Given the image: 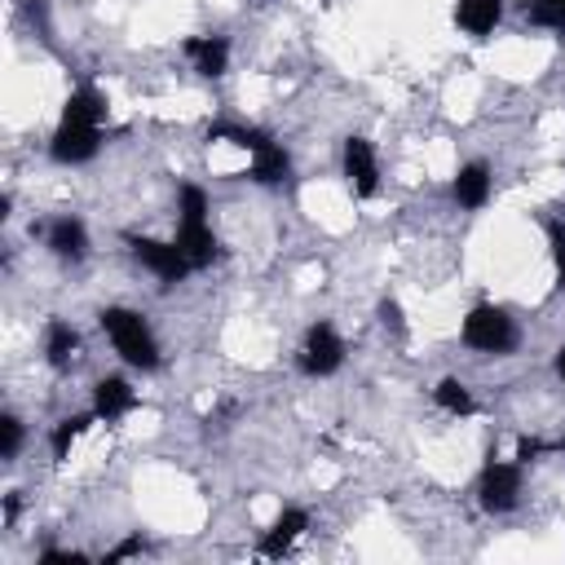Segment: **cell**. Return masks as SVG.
I'll use <instances>...</instances> for the list:
<instances>
[{"label": "cell", "instance_id": "obj_1", "mask_svg": "<svg viewBox=\"0 0 565 565\" xmlns=\"http://www.w3.org/2000/svg\"><path fill=\"white\" fill-rule=\"evenodd\" d=\"M102 124H106V102L97 88H71L66 102H62V119L49 137V154L53 163L62 168H75V163H88L97 150H102Z\"/></svg>", "mask_w": 565, "mask_h": 565}, {"label": "cell", "instance_id": "obj_2", "mask_svg": "<svg viewBox=\"0 0 565 565\" xmlns=\"http://www.w3.org/2000/svg\"><path fill=\"white\" fill-rule=\"evenodd\" d=\"M97 322H102L106 340L115 344V353H119V358H124L132 371L150 375V371H159V366H163L159 340H154L150 322H146L137 309H128V305H106V309L97 313Z\"/></svg>", "mask_w": 565, "mask_h": 565}, {"label": "cell", "instance_id": "obj_3", "mask_svg": "<svg viewBox=\"0 0 565 565\" xmlns=\"http://www.w3.org/2000/svg\"><path fill=\"white\" fill-rule=\"evenodd\" d=\"M459 340L472 349V353H490V358H503L521 344V331H516V318L503 309V305H472L459 322Z\"/></svg>", "mask_w": 565, "mask_h": 565}, {"label": "cell", "instance_id": "obj_4", "mask_svg": "<svg viewBox=\"0 0 565 565\" xmlns=\"http://www.w3.org/2000/svg\"><path fill=\"white\" fill-rule=\"evenodd\" d=\"M521 486H525V463L516 459H490L477 477V503L490 516H508L521 503Z\"/></svg>", "mask_w": 565, "mask_h": 565}, {"label": "cell", "instance_id": "obj_5", "mask_svg": "<svg viewBox=\"0 0 565 565\" xmlns=\"http://www.w3.org/2000/svg\"><path fill=\"white\" fill-rule=\"evenodd\" d=\"M296 366H300V375H309V380L335 375V371L344 366V340H340V331H335L331 322H313V327L305 331L300 349H296Z\"/></svg>", "mask_w": 565, "mask_h": 565}, {"label": "cell", "instance_id": "obj_6", "mask_svg": "<svg viewBox=\"0 0 565 565\" xmlns=\"http://www.w3.org/2000/svg\"><path fill=\"white\" fill-rule=\"evenodd\" d=\"M128 252H132V260H137V265H146L163 287H172V282H181V278H190V274H194V269H190V260L181 256L177 238H172V243H163V238H150V234H128Z\"/></svg>", "mask_w": 565, "mask_h": 565}, {"label": "cell", "instance_id": "obj_7", "mask_svg": "<svg viewBox=\"0 0 565 565\" xmlns=\"http://www.w3.org/2000/svg\"><path fill=\"white\" fill-rule=\"evenodd\" d=\"M340 172H344V185H349L353 199H375L380 194V154L366 137H344Z\"/></svg>", "mask_w": 565, "mask_h": 565}, {"label": "cell", "instance_id": "obj_8", "mask_svg": "<svg viewBox=\"0 0 565 565\" xmlns=\"http://www.w3.org/2000/svg\"><path fill=\"white\" fill-rule=\"evenodd\" d=\"M40 238H44V247L57 256V260H66V265H79L84 256H88V225L79 221V216H71V212H62V216H53L44 230H40Z\"/></svg>", "mask_w": 565, "mask_h": 565}, {"label": "cell", "instance_id": "obj_9", "mask_svg": "<svg viewBox=\"0 0 565 565\" xmlns=\"http://www.w3.org/2000/svg\"><path fill=\"white\" fill-rule=\"evenodd\" d=\"M490 194H494V172H490V163H481V159L463 163V168L455 172V181H450V199H455L463 212H481V207L490 203Z\"/></svg>", "mask_w": 565, "mask_h": 565}, {"label": "cell", "instance_id": "obj_10", "mask_svg": "<svg viewBox=\"0 0 565 565\" xmlns=\"http://www.w3.org/2000/svg\"><path fill=\"white\" fill-rule=\"evenodd\" d=\"M181 53L190 57V66L203 79H221L230 71V40L225 35H185L181 40Z\"/></svg>", "mask_w": 565, "mask_h": 565}, {"label": "cell", "instance_id": "obj_11", "mask_svg": "<svg viewBox=\"0 0 565 565\" xmlns=\"http://www.w3.org/2000/svg\"><path fill=\"white\" fill-rule=\"evenodd\" d=\"M305 530H309V512H305V508H296V503L278 508V516H274L269 530L260 534V556H287Z\"/></svg>", "mask_w": 565, "mask_h": 565}, {"label": "cell", "instance_id": "obj_12", "mask_svg": "<svg viewBox=\"0 0 565 565\" xmlns=\"http://www.w3.org/2000/svg\"><path fill=\"white\" fill-rule=\"evenodd\" d=\"M40 353H44V362L53 371H71L79 362V331L66 318H49L44 335H40Z\"/></svg>", "mask_w": 565, "mask_h": 565}, {"label": "cell", "instance_id": "obj_13", "mask_svg": "<svg viewBox=\"0 0 565 565\" xmlns=\"http://www.w3.org/2000/svg\"><path fill=\"white\" fill-rule=\"evenodd\" d=\"M132 406H137V388H132L124 375H102V380L93 384V415H97L102 424L124 419Z\"/></svg>", "mask_w": 565, "mask_h": 565}, {"label": "cell", "instance_id": "obj_14", "mask_svg": "<svg viewBox=\"0 0 565 565\" xmlns=\"http://www.w3.org/2000/svg\"><path fill=\"white\" fill-rule=\"evenodd\" d=\"M177 247L181 256L190 260V269H207L216 260V234H212V221H177Z\"/></svg>", "mask_w": 565, "mask_h": 565}, {"label": "cell", "instance_id": "obj_15", "mask_svg": "<svg viewBox=\"0 0 565 565\" xmlns=\"http://www.w3.org/2000/svg\"><path fill=\"white\" fill-rule=\"evenodd\" d=\"M503 22V0H455V26L472 40H490Z\"/></svg>", "mask_w": 565, "mask_h": 565}, {"label": "cell", "instance_id": "obj_16", "mask_svg": "<svg viewBox=\"0 0 565 565\" xmlns=\"http://www.w3.org/2000/svg\"><path fill=\"white\" fill-rule=\"evenodd\" d=\"M247 177H252L256 185H282V181L291 177V154L269 137L260 150H252V168H247Z\"/></svg>", "mask_w": 565, "mask_h": 565}, {"label": "cell", "instance_id": "obj_17", "mask_svg": "<svg viewBox=\"0 0 565 565\" xmlns=\"http://www.w3.org/2000/svg\"><path fill=\"white\" fill-rule=\"evenodd\" d=\"M93 424H97L93 406H88V411H79V415H62V419L53 424V433H49V450H53V459H71L75 441H79V437H84Z\"/></svg>", "mask_w": 565, "mask_h": 565}, {"label": "cell", "instance_id": "obj_18", "mask_svg": "<svg viewBox=\"0 0 565 565\" xmlns=\"http://www.w3.org/2000/svg\"><path fill=\"white\" fill-rule=\"evenodd\" d=\"M433 402H437V411H446V415H455V419H468V415L477 411L472 388H468L463 380H455V375H446V380L433 384Z\"/></svg>", "mask_w": 565, "mask_h": 565}, {"label": "cell", "instance_id": "obj_19", "mask_svg": "<svg viewBox=\"0 0 565 565\" xmlns=\"http://www.w3.org/2000/svg\"><path fill=\"white\" fill-rule=\"evenodd\" d=\"M207 212H212V203H207L203 185H194V181L177 185V221H207Z\"/></svg>", "mask_w": 565, "mask_h": 565}, {"label": "cell", "instance_id": "obj_20", "mask_svg": "<svg viewBox=\"0 0 565 565\" xmlns=\"http://www.w3.org/2000/svg\"><path fill=\"white\" fill-rule=\"evenodd\" d=\"M525 18L543 31H565V0H525Z\"/></svg>", "mask_w": 565, "mask_h": 565}, {"label": "cell", "instance_id": "obj_21", "mask_svg": "<svg viewBox=\"0 0 565 565\" xmlns=\"http://www.w3.org/2000/svg\"><path fill=\"white\" fill-rule=\"evenodd\" d=\"M22 441H26L22 419H18V415H0V459H18Z\"/></svg>", "mask_w": 565, "mask_h": 565}, {"label": "cell", "instance_id": "obj_22", "mask_svg": "<svg viewBox=\"0 0 565 565\" xmlns=\"http://www.w3.org/2000/svg\"><path fill=\"white\" fill-rule=\"evenodd\" d=\"M547 256L556 269V287H565V221H547Z\"/></svg>", "mask_w": 565, "mask_h": 565}, {"label": "cell", "instance_id": "obj_23", "mask_svg": "<svg viewBox=\"0 0 565 565\" xmlns=\"http://www.w3.org/2000/svg\"><path fill=\"white\" fill-rule=\"evenodd\" d=\"M375 313H380V327L384 331H393V335H406L411 327H406V309L393 300V296H384L380 305H375Z\"/></svg>", "mask_w": 565, "mask_h": 565}, {"label": "cell", "instance_id": "obj_24", "mask_svg": "<svg viewBox=\"0 0 565 565\" xmlns=\"http://www.w3.org/2000/svg\"><path fill=\"white\" fill-rule=\"evenodd\" d=\"M35 561H40V565H84L88 556H84V552H75V547H44Z\"/></svg>", "mask_w": 565, "mask_h": 565}, {"label": "cell", "instance_id": "obj_25", "mask_svg": "<svg viewBox=\"0 0 565 565\" xmlns=\"http://www.w3.org/2000/svg\"><path fill=\"white\" fill-rule=\"evenodd\" d=\"M543 450H547V446H543L539 437H516V455H512V459H516V463H534Z\"/></svg>", "mask_w": 565, "mask_h": 565}, {"label": "cell", "instance_id": "obj_26", "mask_svg": "<svg viewBox=\"0 0 565 565\" xmlns=\"http://www.w3.org/2000/svg\"><path fill=\"white\" fill-rule=\"evenodd\" d=\"M128 556H141V539H124V543H119V547H110L102 561H106V565H115V561H128Z\"/></svg>", "mask_w": 565, "mask_h": 565}, {"label": "cell", "instance_id": "obj_27", "mask_svg": "<svg viewBox=\"0 0 565 565\" xmlns=\"http://www.w3.org/2000/svg\"><path fill=\"white\" fill-rule=\"evenodd\" d=\"M556 375H561V384H565V344L556 349Z\"/></svg>", "mask_w": 565, "mask_h": 565}]
</instances>
